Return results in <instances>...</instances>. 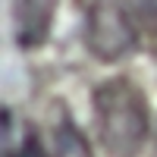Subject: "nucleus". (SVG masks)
Instances as JSON below:
<instances>
[{"label": "nucleus", "instance_id": "f257e3e1", "mask_svg": "<svg viewBox=\"0 0 157 157\" xmlns=\"http://www.w3.org/2000/svg\"><path fill=\"white\" fill-rule=\"evenodd\" d=\"M98 141L107 157H138L151 132V110L141 88L129 78H110L94 88Z\"/></svg>", "mask_w": 157, "mask_h": 157}, {"label": "nucleus", "instance_id": "f03ea898", "mask_svg": "<svg viewBox=\"0 0 157 157\" xmlns=\"http://www.w3.org/2000/svg\"><path fill=\"white\" fill-rule=\"evenodd\" d=\"M85 44L101 63H116L135 47V16L129 0H78Z\"/></svg>", "mask_w": 157, "mask_h": 157}, {"label": "nucleus", "instance_id": "7ed1b4c3", "mask_svg": "<svg viewBox=\"0 0 157 157\" xmlns=\"http://www.w3.org/2000/svg\"><path fill=\"white\" fill-rule=\"evenodd\" d=\"M57 0H13V22H16V41L22 50H35L47 41L54 25Z\"/></svg>", "mask_w": 157, "mask_h": 157}, {"label": "nucleus", "instance_id": "20e7f679", "mask_svg": "<svg viewBox=\"0 0 157 157\" xmlns=\"http://www.w3.org/2000/svg\"><path fill=\"white\" fill-rule=\"evenodd\" d=\"M54 157H94V151L72 123H60L54 132Z\"/></svg>", "mask_w": 157, "mask_h": 157}, {"label": "nucleus", "instance_id": "39448f33", "mask_svg": "<svg viewBox=\"0 0 157 157\" xmlns=\"http://www.w3.org/2000/svg\"><path fill=\"white\" fill-rule=\"evenodd\" d=\"M135 22H145L151 29H157V0H129Z\"/></svg>", "mask_w": 157, "mask_h": 157}, {"label": "nucleus", "instance_id": "423d86ee", "mask_svg": "<svg viewBox=\"0 0 157 157\" xmlns=\"http://www.w3.org/2000/svg\"><path fill=\"white\" fill-rule=\"evenodd\" d=\"M10 157H47V151H44L41 141H38V135H29V138H25L22 145L16 148V151L10 154Z\"/></svg>", "mask_w": 157, "mask_h": 157}]
</instances>
